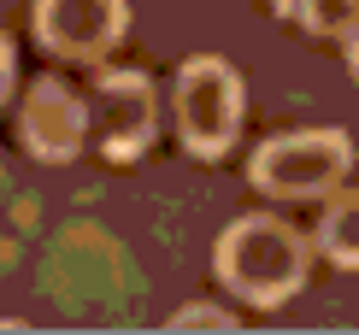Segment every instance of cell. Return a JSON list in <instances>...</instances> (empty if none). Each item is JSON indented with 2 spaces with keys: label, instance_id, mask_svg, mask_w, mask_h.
Here are the masks:
<instances>
[{
  "label": "cell",
  "instance_id": "6da1fadb",
  "mask_svg": "<svg viewBox=\"0 0 359 335\" xmlns=\"http://www.w3.org/2000/svg\"><path fill=\"white\" fill-rule=\"evenodd\" d=\"M212 265H218V282L230 294H242L248 306H283L306 282V235L289 230L283 218L248 212L218 235Z\"/></svg>",
  "mask_w": 359,
  "mask_h": 335
},
{
  "label": "cell",
  "instance_id": "7a4b0ae2",
  "mask_svg": "<svg viewBox=\"0 0 359 335\" xmlns=\"http://www.w3.org/2000/svg\"><path fill=\"white\" fill-rule=\"evenodd\" d=\"M353 165V142L348 130H289L259 142L248 177L259 194L271 200H324Z\"/></svg>",
  "mask_w": 359,
  "mask_h": 335
},
{
  "label": "cell",
  "instance_id": "3957f363",
  "mask_svg": "<svg viewBox=\"0 0 359 335\" xmlns=\"http://www.w3.org/2000/svg\"><path fill=\"white\" fill-rule=\"evenodd\" d=\"M177 135L194 159H218L242 135V77L218 53H194L177 71Z\"/></svg>",
  "mask_w": 359,
  "mask_h": 335
},
{
  "label": "cell",
  "instance_id": "277c9868",
  "mask_svg": "<svg viewBox=\"0 0 359 335\" xmlns=\"http://www.w3.org/2000/svg\"><path fill=\"white\" fill-rule=\"evenodd\" d=\"M88 124L95 142L112 165H130L154 147L159 135V95L147 71H100L95 95H88Z\"/></svg>",
  "mask_w": 359,
  "mask_h": 335
},
{
  "label": "cell",
  "instance_id": "5b68a950",
  "mask_svg": "<svg viewBox=\"0 0 359 335\" xmlns=\"http://www.w3.org/2000/svg\"><path fill=\"white\" fill-rule=\"evenodd\" d=\"M130 29V0H36V41L59 59H107Z\"/></svg>",
  "mask_w": 359,
  "mask_h": 335
},
{
  "label": "cell",
  "instance_id": "8992f818",
  "mask_svg": "<svg viewBox=\"0 0 359 335\" xmlns=\"http://www.w3.org/2000/svg\"><path fill=\"white\" fill-rule=\"evenodd\" d=\"M88 135V100L71 88L65 77H36L18 106V142L36 153L41 165H65L83 153Z\"/></svg>",
  "mask_w": 359,
  "mask_h": 335
},
{
  "label": "cell",
  "instance_id": "52a82bcc",
  "mask_svg": "<svg viewBox=\"0 0 359 335\" xmlns=\"http://www.w3.org/2000/svg\"><path fill=\"white\" fill-rule=\"evenodd\" d=\"M318 253L341 271H359V189L336 194L318 218Z\"/></svg>",
  "mask_w": 359,
  "mask_h": 335
},
{
  "label": "cell",
  "instance_id": "ba28073f",
  "mask_svg": "<svg viewBox=\"0 0 359 335\" xmlns=\"http://www.w3.org/2000/svg\"><path fill=\"white\" fill-rule=\"evenodd\" d=\"M271 6L301 29H312V36H341L359 18V0H271Z\"/></svg>",
  "mask_w": 359,
  "mask_h": 335
},
{
  "label": "cell",
  "instance_id": "9c48e42d",
  "mask_svg": "<svg viewBox=\"0 0 359 335\" xmlns=\"http://www.w3.org/2000/svg\"><path fill=\"white\" fill-rule=\"evenodd\" d=\"M171 329H230V312H218V306H189V312L171 317Z\"/></svg>",
  "mask_w": 359,
  "mask_h": 335
},
{
  "label": "cell",
  "instance_id": "30bf717a",
  "mask_svg": "<svg viewBox=\"0 0 359 335\" xmlns=\"http://www.w3.org/2000/svg\"><path fill=\"white\" fill-rule=\"evenodd\" d=\"M6 95H12V41L0 36V106H6Z\"/></svg>",
  "mask_w": 359,
  "mask_h": 335
},
{
  "label": "cell",
  "instance_id": "8fae6325",
  "mask_svg": "<svg viewBox=\"0 0 359 335\" xmlns=\"http://www.w3.org/2000/svg\"><path fill=\"white\" fill-rule=\"evenodd\" d=\"M341 48H348V71H353V83H359V18L341 29Z\"/></svg>",
  "mask_w": 359,
  "mask_h": 335
}]
</instances>
